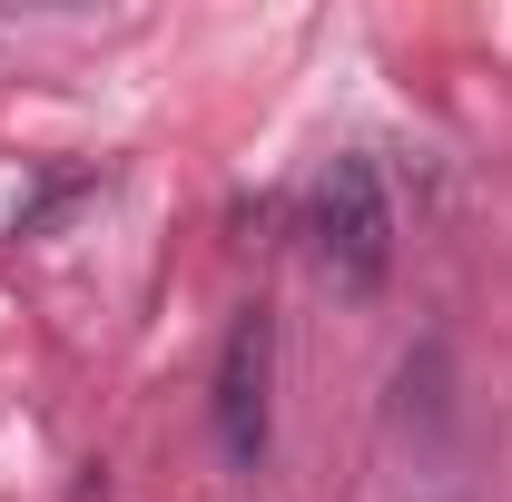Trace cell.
<instances>
[{
  "label": "cell",
  "mask_w": 512,
  "mask_h": 502,
  "mask_svg": "<svg viewBox=\"0 0 512 502\" xmlns=\"http://www.w3.org/2000/svg\"><path fill=\"white\" fill-rule=\"evenodd\" d=\"M266 424H276V315L247 306L217 345V443H227V463H256Z\"/></svg>",
  "instance_id": "2"
},
{
  "label": "cell",
  "mask_w": 512,
  "mask_h": 502,
  "mask_svg": "<svg viewBox=\"0 0 512 502\" xmlns=\"http://www.w3.org/2000/svg\"><path fill=\"white\" fill-rule=\"evenodd\" d=\"M306 237H316V266L335 286H355V296H375L384 266H394V207H384V178L375 158H325L316 197H306Z\"/></svg>",
  "instance_id": "1"
}]
</instances>
